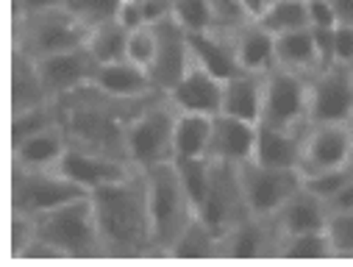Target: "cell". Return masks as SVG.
Here are the masks:
<instances>
[{"mask_svg":"<svg viewBox=\"0 0 353 267\" xmlns=\"http://www.w3.org/2000/svg\"><path fill=\"white\" fill-rule=\"evenodd\" d=\"M145 178H148V201H150V220H153V245H156V253H170L179 234L192 223L198 212L184 190L175 159L148 167Z\"/></svg>","mask_w":353,"mask_h":267,"instance_id":"3957f363","label":"cell"},{"mask_svg":"<svg viewBox=\"0 0 353 267\" xmlns=\"http://www.w3.org/2000/svg\"><path fill=\"white\" fill-rule=\"evenodd\" d=\"M53 126H61L59 123V106H56V101L42 103V106H34V109H26V112H14L12 115V142H17L23 137H31L37 131L53 128Z\"/></svg>","mask_w":353,"mask_h":267,"instance_id":"1f68e13d","label":"cell"},{"mask_svg":"<svg viewBox=\"0 0 353 267\" xmlns=\"http://www.w3.org/2000/svg\"><path fill=\"white\" fill-rule=\"evenodd\" d=\"M37 64H39V72L45 78V86H48L53 101L90 86L95 81V72H98V61L92 59L90 50H86V45L37 59Z\"/></svg>","mask_w":353,"mask_h":267,"instance_id":"9a60e30c","label":"cell"},{"mask_svg":"<svg viewBox=\"0 0 353 267\" xmlns=\"http://www.w3.org/2000/svg\"><path fill=\"white\" fill-rule=\"evenodd\" d=\"M353 120V67L328 64L309 78V123Z\"/></svg>","mask_w":353,"mask_h":267,"instance_id":"8fae6325","label":"cell"},{"mask_svg":"<svg viewBox=\"0 0 353 267\" xmlns=\"http://www.w3.org/2000/svg\"><path fill=\"white\" fill-rule=\"evenodd\" d=\"M350 128H353V120H350Z\"/></svg>","mask_w":353,"mask_h":267,"instance_id":"bcb514c9","label":"cell"},{"mask_svg":"<svg viewBox=\"0 0 353 267\" xmlns=\"http://www.w3.org/2000/svg\"><path fill=\"white\" fill-rule=\"evenodd\" d=\"M306 3H309V0H306Z\"/></svg>","mask_w":353,"mask_h":267,"instance_id":"7dc6e473","label":"cell"},{"mask_svg":"<svg viewBox=\"0 0 353 267\" xmlns=\"http://www.w3.org/2000/svg\"><path fill=\"white\" fill-rule=\"evenodd\" d=\"M325 234L331 239L334 256L353 259V209H334L328 215Z\"/></svg>","mask_w":353,"mask_h":267,"instance_id":"e575fe53","label":"cell"},{"mask_svg":"<svg viewBox=\"0 0 353 267\" xmlns=\"http://www.w3.org/2000/svg\"><path fill=\"white\" fill-rule=\"evenodd\" d=\"M325 3L331 6L336 23H347V26H353V0H325Z\"/></svg>","mask_w":353,"mask_h":267,"instance_id":"ee69618b","label":"cell"},{"mask_svg":"<svg viewBox=\"0 0 353 267\" xmlns=\"http://www.w3.org/2000/svg\"><path fill=\"white\" fill-rule=\"evenodd\" d=\"M264 78L268 72H253V70H236L223 81V112L259 123L261 103H264Z\"/></svg>","mask_w":353,"mask_h":267,"instance_id":"44dd1931","label":"cell"},{"mask_svg":"<svg viewBox=\"0 0 353 267\" xmlns=\"http://www.w3.org/2000/svg\"><path fill=\"white\" fill-rule=\"evenodd\" d=\"M331 53L334 64H347L353 67V26L336 23L331 31Z\"/></svg>","mask_w":353,"mask_h":267,"instance_id":"ab89813d","label":"cell"},{"mask_svg":"<svg viewBox=\"0 0 353 267\" xmlns=\"http://www.w3.org/2000/svg\"><path fill=\"white\" fill-rule=\"evenodd\" d=\"M86 34L90 28L64 6L14 17V50H23L34 59L81 48L86 45Z\"/></svg>","mask_w":353,"mask_h":267,"instance_id":"5b68a950","label":"cell"},{"mask_svg":"<svg viewBox=\"0 0 353 267\" xmlns=\"http://www.w3.org/2000/svg\"><path fill=\"white\" fill-rule=\"evenodd\" d=\"M248 215L250 209L239 181V164H225L212 159V178H209L203 204L198 206V217L223 237L231 226H236Z\"/></svg>","mask_w":353,"mask_h":267,"instance_id":"30bf717a","label":"cell"},{"mask_svg":"<svg viewBox=\"0 0 353 267\" xmlns=\"http://www.w3.org/2000/svg\"><path fill=\"white\" fill-rule=\"evenodd\" d=\"M175 117H179L175 106L167 101V95H159L131 120L125 131V156L137 170L175 159Z\"/></svg>","mask_w":353,"mask_h":267,"instance_id":"8992f818","label":"cell"},{"mask_svg":"<svg viewBox=\"0 0 353 267\" xmlns=\"http://www.w3.org/2000/svg\"><path fill=\"white\" fill-rule=\"evenodd\" d=\"M353 161V128L347 123H309L301 172L314 175Z\"/></svg>","mask_w":353,"mask_h":267,"instance_id":"4fadbf2b","label":"cell"},{"mask_svg":"<svg viewBox=\"0 0 353 267\" xmlns=\"http://www.w3.org/2000/svg\"><path fill=\"white\" fill-rule=\"evenodd\" d=\"M92 83L98 89H103V92L114 95V98H148V95L159 92V89L153 86V81H150V72L145 67L128 61V59L112 61V64H98V72H95Z\"/></svg>","mask_w":353,"mask_h":267,"instance_id":"7402d4cb","label":"cell"},{"mask_svg":"<svg viewBox=\"0 0 353 267\" xmlns=\"http://www.w3.org/2000/svg\"><path fill=\"white\" fill-rule=\"evenodd\" d=\"M34 237L48 242L50 248H56L61 259L103 253L90 195H81L70 204H61L50 212L37 215L34 217Z\"/></svg>","mask_w":353,"mask_h":267,"instance_id":"277c9868","label":"cell"},{"mask_svg":"<svg viewBox=\"0 0 353 267\" xmlns=\"http://www.w3.org/2000/svg\"><path fill=\"white\" fill-rule=\"evenodd\" d=\"M328 204L314 195L306 184L287 198V204L273 215L279 231H281V239L284 237H292V234H306V231H323L325 223H328Z\"/></svg>","mask_w":353,"mask_h":267,"instance_id":"ffe728a7","label":"cell"},{"mask_svg":"<svg viewBox=\"0 0 353 267\" xmlns=\"http://www.w3.org/2000/svg\"><path fill=\"white\" fill-rule=\"evenodd\" d=\"M209 9H212V20H214V28L217 31H225V34H234L239 26H245L250 17L245 14L239 0H206Z\"/></svg>","mask_w":353,"mask_h":267,"instance_id":"74e56055","label":"cell"},{"mask_svg":"<svg viewBox=\"0 0 353 267\" xmlns=\"http://www.w3.org/2000/svg\"><path fill=\"white\" fill-rule=\"evenodd\" d=\"M336 17L325 0H309V28H334Z\"/></svg>","mask_w":353,"mask_h":267,"instance_id":"b9f144b4","label":"cell"},{"mask_svg":"<svg viewBox=\"0 0 353 267\" xmlns=\"http://www.w3.org/2000/svg\"><path fill=\"white\" fill-rule=\"evenodd\" d=\"M276 67H284V70H292V72H303V75H314L323 67L314 31L312 28H301V31L279 34L276 37Z\"/></svg>","mask_w":353,"mask_h":267,"instance_id":"4316f807","label":"cell"},{"mask_svg":"<svg viewBox=\"0 0 353 267\" xmlns=\"http://www.w3.org/2000/svg\"><path fill=\"white\" fill-rule=\"evenodd\" d=\"M231 37H234V50H236L239 70L270 72L276 67V37L259 20H248Z\"/></svg>","mask_w":353,"mask_h":267,"instance_id":"cb8c5ba5","label":"cell"},{"mask_svg":"<svg viewBox=\"0 0 353 267\" xmlns=\"http://www.w3.org/2000/svg\"><path fill=\"white\" fill-rule=\"evenodd\" d=\"M59 170L75 181L83 192H95L106 184H114L120 178H125L134 164H128L125 159H114L109 153H98L90 148H78V145H67Z\"/></svg>","mask_w":353,"mask_h":267,"instance_id":"5bb4252c","label":"cell"},{"mask_svg":"<svg viewBox=\"0 0 353 267\" xmlns=\"http://www.w3.org/2000/svg\"><path fill=\"white\" fill-rule=\"evenodd\" d=\"M167 101L175 106V112L214 117L223 112V78H217L214 72L192 61V67L167 92Z\"/></svg>","mask_w":353,"mask_h":267,"instance_id":"e0dca14e","label":"cell"},{"mask_svg":"<svg viewBox=\"0 0 353 267\" xmlns=\"http://www.w3.org/2000/svg\"><path fill=\"white\" fill-rule=\"evenodd\" d=\"M309 78L284 67H273L264 78V103L259 126L295 128L309 123Z\"/></svg>","mask_w":353,"mask_h":267,"instance_id":"ba28073f","label":"cell"},{"mask_svg":"<svg viewBox=\"0 0 353 267\" xmlns=\"http://www.w3.org/2000/svg\"><path fill=\"white\" fill-rule=\"evenodd\" d=\"M83 192L75 181L56 167V170H34V167H12V212L37 217L42 212H50L61 204H70Z\"/></svg>","mask_w":353,"mask_h":267,"instance_id":"52a82bcc","label":"cell"},{"mask_svg":"<svg viewBox=\"0 0 353 267\" xmlns=\"http://www.w3.org/2000/svg\"><path fill=\"white\" fill-rule=\"evenodd\" d=\"M117 20H120V23H123L128 31L148 26V20H145V9H142V0H125V3L120 6Z\"/></svg>","mask_w":353,"mask_h":267,"instance_id":"60d3db41","label":"cell"},{"mask_svg":"<svg viewBox=\"0 0 353 267\" xmlns=\"http://www.w3.org/2000/svg\"><path fill=\"white\" fill-rule=\"evenodd\" d=\"M170 256L179 259H203V256H220V234L203 223L198 215L192 217V223L179 234L175 245L170 248Z\"/></svg>","mask_w":353,"mask_h":267,"instance_id":"f546056e","label":"cell"},{"mask_svg":"<svg viewBox=\"0 0 353 267\" xmlns=\"http://www.w3.org/2000/svg\"><path fill=\"white\" fill-rule=\"evenodd\" d=\"M239 181H242V192L250 215L273 217L287 204V198L303 187V172L248 159L239 164Z\"/></svg>","mask_w":353,"mask_h":267,"instance_id":"9c48e42d","label":"cell"},{"mask_svg":"<svg viewBox=\"0 0 353 267\" xmlns=\"http://www.w3.org/2000/svg\"><path fill=\"white\" fill-rule=\"evenodd\" d=\"M190 48H192V61L214 72L217 78H228L239 70L236 50H234V37L217 28L209 31H192L190 34Z\"/></svg>","mask_w":353,"mask_h":267,"instance_id":"d4e9b609","label":"cell"},{"mask_svg":"<svg viewBox=\"0 0 353 267\" xmlns=\"http://www.w3.org/2000/svg\"><path fill=\"white\" fill-rule=\"evenodd\" d=\"M279 256H290V259H325L334 256L331 239L323 231H306V234H292L281 239V253Z\"/></svg>","mask_w":353,"mask_h":267,"instance_id":"d6a6232c","label":"cell"},{"mask_svg":"<svg viewBox=\"0 0 353 267\" xmlns=\"http://www.w3.org/2000/svg\"><path fill=\"white\" fill-rule=\"evenodd\" d=\"M90 198L98 220L101 248L106 256L156 253L145 170L134 167L120 181L90 192Z\"/></svg>","mask_w":353,"mask_h":267,"instance_id":"7a4b0ae2","label":"cell"},{"mask_svg":"<svg viewBox=\"0 0 353 267\" xmlns=\"http://www.w3.org/2000/svg\"><path fill=\"white\" fill-rule=\"evenodd\" d=\"M172 17L179 20L190 34L192 31H209L214 28L212 9L206 0H172Z\"/></svg>","mask_w":353,"mask_h":267,"instance_id":"d590c367","label":"cell"},{"mask_svg":"<svg viewBox=\"0 0 353 267\" xmlns=\"http://www.w3.org/2000/svg\"><path fill=\"white\" fill-rule=\"evenodd\" d=\"M59 6H64V0H14V17H20V14H37V12L59 9Z\"/></svg>","mask_w":353,"mask_h":267,"instance_id":"7bdbcfd3","label":"cell"},{"mask_svg":"<svg viewBox=\"0 0 353 267\" xmlns=\"http://www.w3.org/2000/svg\"><path fill=\"white\" fill-rule=\"evenodd\" d=\"M153 34H156V53L153 61L148 67L150 81L159 92H170L190 67H192V48H190V31L172 17V12L153 23Z\"/></svg>","mask_w":353,"mask_h":267,"instance_id":"7c38bea8","label":"cell"},{"mask_svg":"<svg viewBox=\"0 0 353 267\" xmlns=\"http://www.w3.org/2000/svg\"><path fill=\"white\" fill-rule=\"evenodd\" d=\"M259 23L273 37L309 28V3L306 0H273V3L264 9V14L259 17Z\"/></svg>","mask_w":353,"mask_h":267,"instance_id":"4dcf8cb0","label":"cell"},{"mask_svg":"<svg viewBox=\"0 0 353 267\" xmlns=\"http://www.w3.org/2000/svg\"><path fill=\"white\" fill-rule=\"evenodd\" d=\"M281 253V231L273 217L248 215L220 237V256L256 259Z\"/></svg>","mask_w":353,"mask_h":267,"instance_id":"2e32d148","label":"cell"},{"mask_svg":"<svg viewBox=\"0 0 353 267\" xmlns=\"http://www.w3.org/2000/svg\"><path fill=\"white\" fill-rule=\"evenodd\" d=\"M306 126H309V123H306ZM306 126H295V128L259 126L253 159L261 161V164H270V167L301 170L303 145H306Z\"/></svg>","mask_w":353,"mask_h":267,"instance_id":"d6986e66","label":"cell"},{"mask_svg":"<svg viewBox=\"0 0 353 267\" xmlns=\"http://www.w3.org/2000/svg\"><path fill=\"white\" fill-rule=\"evenodd\" d=\"M67 145H70V139H67L64 128L53 126V128H45V131H37L31 137L12 142V156H14V164H20V167L56 170Z\"/></svg>","mask_w":353,"mask_h":267,"instance_id":"603a6c76","label":"cell"},{"mask_svg":"<svg viewBox=\"0 0 353 267\" xmlns=\"http://www.w3.org/2000/svg\"><path fill=\"white\" fill-rule=\"evenodd\" d=\"M242 3V9H245V14L250 17V20H259L261 14H264V9H268L273 0H239Z\"/></svg>","mask_w":353,"mask_h":267,"instance_id":"f6af8a7d","label":"cell"},{"mask_svg":"<svg viewBox=\"0 0 353 267\" xmlns=\"http://www.w3.org/2000/svg\"><path fill=\"white\" fill-rule=\"evenodd\" d=\"M123 3L125 0H64V9L75 14L86 28H95L101 23L117 20Z\"/></svg>","mask_w":353,"mask_h":267,"instance_id":"836d02e7","label":"cell"},{"mask_svg":"<svg viewBox=\"0 0 353 267\" xmlns=\"http://www.w3.org/2000/svg\"><path fill=\"white\" fill-rule=\"evenodd\" d=\"M353 178V161L350 164H345V167H334V170H325V172H314V175H306L303 178V184L314 192V195H320L325 204L350 181Z\"/></svg>","mask_w":353,"mask_h":267,"instance_id":"8d00e7d4","label":"cell"},{"mask_svg":"<svg viewBox=\"0 0 353 267\" xmlns=\"http://www.w3.org/2000/svg\"><path fill=\"white\" fill-rule=\"evenodd\" d=\"M153 53H156V34H153V26H142V28H134L128 31V53L125 59L139 64V67H150L153 61Z\"/></svg>","mask_w":353,"mask_h":267,"instance_id":"f35d334b","label":"cell"},{"mask_svg":"<svg viewBox=\"0 0 353 267\" xmlns=\"http://www.w3.org/2000/svg\"><path fill=\"white\" fill-rule=\"evenodd\" d=\"M209 142H212V115L179 112L175 137H172L175 159H209Z\"/></svg>","mask_w":353,"mask_h":267,"instance_id":"83f0119b","label":"cell"},{"mask_svg":"<svg viewBox=\"0 0 353 267\" xmlns=\"http://www.w3.org/2000/svg\"><path fill=\"white\" fill-rule=\"evenodd\" d=\"M50 101L53 98L45 86L37 59L23 50H14L12 53V115L50 103Z\"/></svg>","mask_w":353,"mask_h":267,"instance_id":"484cf974","label":"cell"},{"mask_svg":"<svg viewBox=\"0 0 353 267\" xmlns=\"http://www.w3.org/2000/svg\"><path fill=\"white\" fill-rule=\"evenodd\" d=\"M256 137H259V123H250V120L220 112V115L212 117L209 159L225 161V164H242V161L253 159Z\"/></svg>","mask_w":353,"mask_h":267,"instance_id":"ac0fdd59","label":"cell"},{"mask_svg":"<svg viewBox=\"0 0 353 267\" xmlns=\"http://www.w3.org/2000/svg\"><path fill=\"white\" fill-rule=\"evenodd\" d=\"M161 92L148 98H114L95 83L56 98L59 123L70 139V145L90 148L98 153H109L114 159H125V131L131 120ZM131 164V161H128Z\"/></svg>","mask_w":353,"mask_h":267,"instance_id":"6da1fadb","label":"cell"},{"mask_svg":"<svg viewBox=\"0 0 353 267\" xmlns=\"http://www.w3.org/2000/svg\"><path fill=\"white\" fill-rule=\"evenodd\" d=\"M86 50L92 53L98 64L123 61L128 53V28L120 20H109V23L90 28V34H86Z\"/></svg>","mask_w":353,"mask_h":267,"instance_id":"f1b7e54d","label":"cell"}]
</instances>
